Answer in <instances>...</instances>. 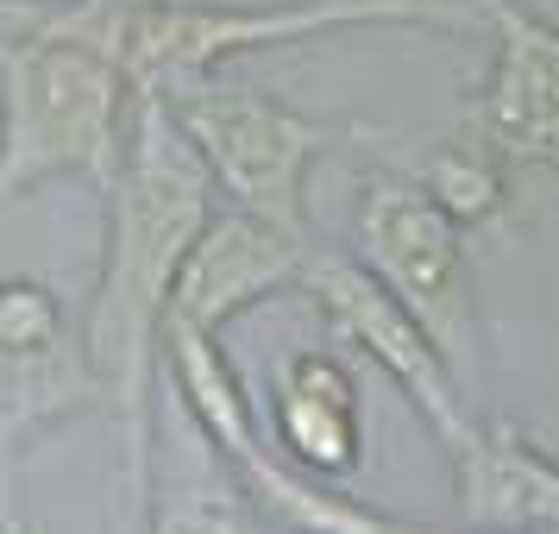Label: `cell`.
I'll return each mask as SVG.
<instances>
[{
    "mask_svg": "<svg viewBox=\"0 0 559 534\" xmlns=\"http://www.w3.org/2000/svg\"><path fill=\"white\" fill-rule=\"evenodd\" d=\"M271 434L283 459L308 478H340L358 465V383L333 353H296L271 390Z\"/></svg>",
    "mask_w": 559,
    "mask_h": 534,
    "instance_id": "30bf717a",
    "label": "cell"
},
{
    "mask_svg": "<svg viewBox=\"0 0 559 534\" xmlns=\"http://www.w3.org/2000/svg\"><path fill=\"white\" fill-rule=\"evenodd\" d=\"M296 289L328 315L333 340H346L353 353H365L383 378L403 390L408 408L428 422L433 440H440L447 453L472 434V422H478L472 396L459 390V378L447 371V358L433 353V340L415 328V315H408V308L396 302V296H390V289L358 264V258L314 252V246H308Z\"/></svg>",
    "mask_w": 559,
    "mask_h": 534,
    "instance_id": "8992f818",
    "label": "cell"
},
{
    "mask_svg": "<svg viewBox=\"0 0 559 534\" xmlns=\"http://www.w3.org/2000/svg\"><path fill=\"white\" fill-rule=\"evenodd\" d=\"M465 534H472V529H465ZM515 534H559V529H515Z\"/></svg>",
    "mask_w": 559,
    "mask_h": 534,
    "instance_id": "9a60e30c",
    "label": "cell"
},
{
    "mask_svg": "<svg viewBox=\"0 0 559 534\" xmlns=\"http://www.w3.org/2000/svg\"><path fill=\"white\" fill-rule=\"evenodd\" d=\"M415 182L428 189L433 207H440L453 227H478V221H490V214L503 207V157L490 152L478 132L459 139V145H440Z\"/></svg>",
    "mask_w": 559,
    "mask_h": 534,
    "instance_id": "4fadbf2b",
    "label": "cell"
},
{
    "mask_svg": "<svg viewBox=\"0 0 559 534\" xmlns=\"http://www.w3.org/2000/svg\"><path fill=\"white\" fill-rule=\"evenodd\" d=\"M127 102L132 82L107 45L0 0V207L51 177H114Z\"/></svg>",
    "mask_w": 559,
    "mask_h": 534,
    "instance_id": "7a4b0ae2",
    "label": "cell"
},
{
    "mask_svg": "<svg viewBox=\"0 0 559 534\" xmlns=\"http://www.w3.org/2000/svg\"><path fill=\"white\" fill-rule=\"evenodd\" d=\"M164 102L207 164L214 189L227 195V207H246L258 221L308 239V170L333 145V127L283 107L277 95L233 88L221 76L182 82Z\"/></svg>",
    "mask_w": 559,
    "mask_h": 534,
    "instance_id": "277c9868",
    "label": "cell"
},
{
    "mask_svg": "<svg viewBox=\"0 0 559 534\" xmlns=\"http://www.w3.org/2000/svg\"><path fill=\"white\" fill-rule=\"evenodd\" d=\"M346 26H478V0H132L120 26V70L132 88L170 95L182 82L221 76V63L252 51L308 45Z\"/></svg>",
    "mask_w": 559,
    "mask_h": 534,
    "instance_id": "3957f363",
    "label": "cell"
},
{
    "mask_svg": "<svg viewBox=\"0 0 559 534\" xmlns=\"http://www.w3.org/2000/svg\"><path fill=\"white\" fill-rule=\"evenodd\" d=\"M358 264L415 315V328L433 340L465 396H478V308H472V271L459 227L433 207L415 177H365L358 182Z\"/></svg>",
    "mask_w": 559,
    "mask_h": 534,
    "instance_id": "5b68a950",
    "label": "cell"
},
{
    "mask_svg": "<svg viewBox=\"0 0 559 534\" xmlns=\"http://www.w3.org/2000/svg\"><path fill=\"white\" fill-rule=\"evenodd\" d=\"M302 258H308V239L258 221L246 207L207 214V227L195 233V246L177 264L164 328H195V333H214L221 340V328L239 321L246 308H258L264 296L296 289Z\"/></svg>",
    "mask_w": 559,
    "mask_h": 534,
    "instance_id": "52a82bcc",
    "label": "cell"
},
{
    "mask_svg": "<svg viewBox=\"0 0 559 534\" xmlns=\"http://www.w3.org/2000/svg\"><path fill=\"white\" fill-rule=\"evenodd\" d=\"M0 534H26V522H20V509H13V497H0Z\"/></svg>",
    "mask_w": 559,
    "mask_h": 534,
    "instance_id": "5bb4252c",
    "label": "cell"
},
{
    "mask_svg": "<svg viewBox=\"0 0 559 534\" xmlns=\"http://www.w3.org/2000/svg\"><path fill=\"white\" fill-rule=\"evenodd\" d=\"M95 403H102V378L76 340L45 353H20L0 340V497H13V453L32 428L82 415Z\"/></svg>",
    "mask_w": 559,
    "mask_h": 534,
    "instance_id": "8fae6325",
    "label": "cell"
},
{
    "mask_svg": "<svg viewBox=\"0 0 559 534\" xmlns=\"http://www.w3.org/2000/svg\"><path fill=\"white\" fill-rule=\"evenodd\" d=\"M478 20L497 32V63L472 132L503 164L559 170V26L522 0H478Z\"/></svg>",
    "mask_w": 559,
    "mask_h": 534,
    "instance_id": "ba28073f",
    "label": "cell"
},
{
    "mask_svg": "<svg viewBox=\"0 0 559 534\" xmlns=\"http://www.w3.org/2000/svg\"><path fill=\"white\" fill-rule=\"evenodd\" d=\"M152 534H264V515L233 472L221 478L214 465H195L157 490Z\"/></svg>",
    "mask_w": 559,
    "mask_h": 534,
    "instance_id": "7c38bea8",
    "label": "cell"
},
{
    "mask_svg": "<svg viewBox=\"0 0 559 534\" xmlns=\"http://www.w3.org/2000/svg\"><path fill=\"white\" fill-rule=\"evenodd\" d=\"M459 515L472 534H515V529H559V459L528 447L503 422H472L453 453Z\"/></svg>",
    "mask_w": 559,
    "mask_h": 534,
    "instance_id": "9c48e42d",
    "label": "cell"
},
{
    "mask_svg": "<svg viewBox=\"0 0 559 534\" xmlns=\"http://www.w3.org/2000/svg\"><path fill=\"white\" fill-rule=\"evenodd\" d=\"M107 195V246L102 277L88 302L82 353L102 378V408L120 428V497L127 515L152 503V390L164 371V308L182 252L214 214V177L182 139L164 95L132 88L120 164L102 182Z\"/></svg>",
    "mask_w": 559,
    "mask_h": 534,
    "instance_id": "6da1fadb",
    "label": "cell"
}]
</instances>
